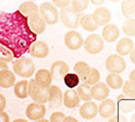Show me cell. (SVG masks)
I'll list each match as a JSON object with an SVG mask.
<instances>
[{
  "label": "cell",
  "instance_id": "cell-30",
  "mask_svg": "<svg viewBox=\"0 0 135 122\" xmlns=\"http://www.w3.org/2000/svg\"><path fill=\"white\" fill-rule=\"evenodd\" d=\"M99 82H100V73H99V71H98L96 68H91L88 76L84 81H82L83 84H85L87 86H90V87L96 85Z\"/></svg>",
  "mask_w": 135,
  "mask_h": 122
},
{
  "label": "cell",
  "instance_id": "cell-15",
  "mask_svg": "<svg viewBox=\"0 0 135 122\" xmlns=\"http://www.w3.org/2000/svg\"><path fill=\"white\" fill-rule=\"evenodd\" d=\"M35 82L36 84L40 87L41 90H48L50 86H51V82H52V76L50 73L49 70L46 69H40L36 72L35 75Z\"/></svg>",
  "mask_w": 135,
  "mask_h": 122
},
{
  "label": "cell",
  "instance_id": "cell-13",
  "mask_svg": "<svg viewBox=\"0 0 135 122\" xmlns=\"http://www.w3.org/2000/svg\"><path fill=\"white\" fill-rule=\"evenodd\" d=\"M117 113V104L112 99H105L98 106V115L105 119H109Z\"/></svg>",
  "mask_w": 135,
  "mask_h": 122
},
{
  "label": "cell",
  "instance_id": "cell-4",
  "mask_svg": "<svg viewBox=\"0 0 135 122\" xmlns=\"http://www.w3.org/2000/svg\"><path fill=\"white\" fill-rule=\"evenodd\" d=\"M81 14L74 12L71 8H65L62 9L59 13V17L62 22V24L68 29L75 30L80 26V21H81Z\"/></svg>",
  "mask_w": 135,
  "mask_h": 122
},
{
  "label": "cell",
  "instance_id": "cell-38",
  "mask_svg": "<svg viewBox=\"0 0 135 122\" xmlns=\"http://www.w3.org/2000/svg\"><path fill=\"white\" fill-rule=\"evenodd\" d=\"M57 9H65V8H69V6L71 4V1L70 0H54V1L51 2Z\"/></svg>",
  "mask_w": 135,
  "mask_h": 122
},
{
  "label": "cell",
  "instance_id": "cell-45",
  "mask_svg": "<svg viewBox=\"0 0 135 122\" xmlns=\"http://www.w3.org/2000/svg\"><path fill=\"white\" fill-rule=\"evenodd\" d=\"M90 3L95 4V6H97V8H98V6L104 4V0H91V1H90Z\"/></svg>",
  "mask_w": 135,
  "mask_h": 122
},
{
  "label": "cell",
  "instance_id": "cell-46",
  "mask_svg": "<svg viewBox=\"0 0 135 122\" xmlns=\"http://www.w3.org/2000/svg\"><path fill=\"white\" fill-rule=\"evenodd\" d=\"M3 70H8V64L6 62H1L0 61V72L3 71Z\"/></svg>",
  "mask_w": 135,
  "mask_h": 122
},
{
  "label": "cell",
  "instance_id": "cell-24",
  "mask_svg": "<svg viewBox=\"0 0 135 122\" xmlns=\"http://www.w3.org/2000/svg\"><path fill=\"white\" fill-rule=\"evenodd\" d=\"M14 84H15V75L12 71L8 69L0 72V87L9 88V87L14 86Z\"/></svg>",
  "mask_w": 135,
  "mask_h": 122
},
{
  "label": "cell",
  "instance_id": "cell-47",
  "mask_svg": "<svg viewBox=\"0 0 135 122\" xmlns=\"http://www.w3.org/2000/svg\"><path fill=\"white\" fill-rule=\"evenodd\" d=\"M13 122H27V120H25V119H15Z\"/></svg>",
  "mask_w": 135,
  "mask_h": 122
},
{
  "label": "cell",
  "instance_id": "cell-14",
  "mask_svg": "<svg viewBox=\"0 0 135 122\" xmlns=\"http://www.w3.org/2000/svg\"><path fill=\"white\" fill-rule=\"evenodd\" d=\"M30 55L34 58L37 59H44L49 55V47L48 45L43 41V40H36L35 43L31 46L30 50Z\"/></svg>",
  "mask_w": 135,
  "mask_h": 122
},
{
  "label": "cell",
  "instance_id": "cell-43",
  "mask_svg": "<svg viewBox=\"0 0 135 122\" xmlns=\"http://www.w3.org/2000/svg\"><path fill=\"white\" fill-rule=\"evenodd\" d=\"M63 122H79V121H78V119H75L74 117L69 116V117H65V118H64Z\"/></svg>",
  "mask_w": 135,
  "mask_h": 122
},
{
  "label": "cell",
  "instance_id": "cell-7",
  "mask_svg": "<svg viewBox=\"0 0 135 122\" xmlns=\"http://www.w3.org/2000/svg\"><path fill=\"white\" fill-rule=\"evenodd\" d=\"M28 96L34 100V102L45 105L48 101V93L46 90H41L36 84L35 80L32 78L28 81Z\"/></svg>",
  "mask_w": 135,
  "mask_h": 122
},
{
  "label": "cell",
  "instance_id": "cell-35",
  "mask_svg": "<svg viewBox=\"0 0 135 122\" xmlns=\"http://www.w3.org/2000/svg\"><path fill=\"white\" fill-rule=\"evenodd\" d=\"M13 59H14V57L12 55V52L8 48L0 45V61L8 63V62H10V61L13 62Z\"/></svg>",
  "mask_w": 135,
  "mask_h": 122
},
{
  "label": "cell",
  "instance_id": "cell-3",
  "mask_svg": "<svg viewBox=\"0 0 135 122\" xmlns=\"http://www.w3.org/2000/svg\"><path fill=\"white\" fill-rule=\"evenodd\" d=\"M39 15L46 24L54 25L59 21V11L51 2H43L39 7Z\"/></svg>",
  "mask_w": 135,
  "mask_h": 122
},
{
  "label": "cell",
  "instance_id": "cell-10",
  "mask_svg": "<svg viewBox=\"0 0 135 122\" xmlns=\"http://www.w3.org/2000/svg\"><path fill=\"white\" fill-rule=\"evenodd\" d=\"M50 73H51V76L54 80L56 81H61L64 78V76L70 73V68H69V64L64 61H61V60H58V61H55V62L51 64V68H50Z\"/></svg>",
  "mask_w": 135,
  "mask_h": 122
},
{
  "label": "cell",
  "instance_id": "cell-49",
  "mask_svg": "<svg viewBox=\"0 0 135 122\" xmlns=\"http://www.w3.org/2000/svg\"><path fill=\"white\" fill-rule=\"evenodd\" d=\"M132 122H135V116L132 118Z\"/></svg>",
  "mask_w": 135,
  "mask_h": 122
},
{
  "label": "cell",
  "instance_id": "cell-33",
  "mask_svg": "<svg viewBox=\"0 0 135 122\" xmlns=\"http://www.w3.org/2000/svg\"><path fill=\"white\" fill-rule=\"evenodd\" d=\"M89 4V0H72L71 1V9L79 14H82L87 9Z\"/></svg>",
  "mask_w": 135,
  "mask_h": 122
},
{
  "label": "cell",
  "instance_id": "cell-6",
  "mask_svg": "<svg viewBox=\"0 0 135 122\" xmlns=\"http://www.w3.org/2000/svg\"><path fill=\"white\" fill-rule=\"evenodd\" d=\"M105 67L108 72L113 74H120L126 68V61L123 57L119 55H110L106 59Z\"/></svg>",
  "mask_w": 135,
  "mask_h": 122
},
{
  "label": "cell",
  "instance_id": "cell-8",
  "mask_svg": "<svg viewBox=\"0 0 135 122\" xmlns=\"http://www.w3.org/2000/svg\"><path fill=\"white\" fill-rule=\"evenodd\" d=\"M84 44L82 35L76 31H69L64 35V45L70 50H79Z\"/></svg>",
  "mask_w": 135,
  "mask_h": 122
},
{
  "label": "cell",
  "instance_id": "cell-44",
  "mask_svg": "<svg viewBox=\"0 0 135 122\" xmlns=\"http://www.w3.org/2000/svg\"><path fill=\"white\" fill-rule=\"evenodd\" d=\"M130 59H131V61H132V63L135 64V46H134L133 50L130 52Z\"/></svg>",
  "mask_w": 135,
  "mask_h": 122
},
{
  "label": "cell",
  "instance_id": "cell-42",
  "mask_svg": "<svg viewBox=\"0 0 135 122\" xmlns=\"http://www.w3.org/2000/svg\"><path fill=\"white\" fill-rule=\"evenodd\" d=\"M128 81L135 85V69H133L132 71L130 72V74H129V80H128Z\"/></svg>",
  "mask_w": 135,
  "mask_h": 122
},
{
  "label": "cell",
  "instance_id": "cell-9",
  "mask_svg": "<svg viewBox=\"0 0 135 122\" xmlns=\"http://www.w3.org/2000/svg\"><path fill=\"white\" fill-rule=\"evenodd\" d=\"M25 115H26L27 119L32 121H38L40 119H44L46 115V107L45 105L32 102L28 105L26 110H25Z\"/></svg>",
  "mask_w": 135,
  "mask_h": 122
},
{
  "label": "cell",
  "instance_id": "cell-19",
  "mask_svg": "<svg viewBox=\"0 0 135 122\" xmlns=\"http://www.w3.org/2000/svg\"><path fill=\"white\" fill-rule=\"evenodd\" d=\"M27 22H28V26H30V29L32 30V32H34L36 35L37 34H41V33H44L46 31V23L40 17L39 12L28 16L27 17Z\"/></svg>",
  "mask_w": 135,
  "mask_h": 122
},
{
  "label": "cell",
  "instance_id": "cell-31",
  "mask_svg": "<svg viewBox=\"0 0 135 122\" xmlns=\"http://www.w3.org/2000/svg\"><path fill=\"white\" fill-rule=\"evenodd\" d=\"M122 31L126 37H135V19H126L122 24Z\"/></svg>",
  "mask_w": 135,
  "mask_h": 122
},
{
  "label": "cell",
  "instance_id": "cell-2",
  "mask_svg": "<svg viewBox=\"0 0 135 122\" xmlns=\"http://www.w3.org/2000/svg\"><path fill=\"white\" fill-rule=\"evenodd\" d=\"M12 68H13V72L16 75L24 78H28L35 73V64H34L32 59L24 56L19 59L13 60Z\"/></svg>",
  "mask_w": 135,
  "mask_h": 122
},
{
  "label": "cell",
  "instance_id": "cell-22",
  "mask_svg": "<svg viewBox=\"0 0 135 122\" xmlns=\"http://www.w3.org/2000/svg\"><path fill=\"white\" fill-rule=\"evenodd\" d=\"M134 48V43L131 38L129 37H123L121 38L117 44V47H115V50L118 52V55L121 56V57H124V56H128L130 55V52L133 50Z\"/></svg>",
  "mask_w": 135,
  "mask_h": 122
},
{
  "label": "cell",
  "instance_id": "cell-27",
  "mask_svg": "<svg viewBox=\"0 0 135 122\" xmlns=\"http://www.w3.org/2000/svg\"><path fill=\"white\" fill-rule=\"evenodd\" d=\"M14 94L18 98L24 99L28 96V82L26 80L19 81L14 84Z\"/></svg>",
  "mask_w": 135,
  "mask_h": 122
},
{
  "label": "cell",
  "instance_id": "cell-18",
  "mask_svg": "<svg viewBox=\"0 0 135 122\" xmlns=\"http://www.w3.org/2000/svg\"><path fill=\"white\" fill-rule=\"evenodd\" d=\"M90 96L91 99H95L98 101H103L107 99L109 96V87L104 82H99L96 85L90 87Z\"/></svg>",
  "mask_w": 135,
  "mask_h": 122
},
{
  "label": "cell",
  "instance_id": "cell-36",
  "mask_svg": "<svg viewBox=\"0 0 135 122\" xmlns=\"http://www.w3.org/2000/svg\"><path fill=\"white\" fill-rule=\"evenodd\" d=\"M122 90H123V94L126 95L128 97L135 98V85H134V84H132V83L129 82V81H125V82L123 83Z\"/></svg>",
  "mask_w": 135,
  "mask_h": 122
},
{
  "label": "cell",
  "instance_id": "cell-40",
  "mask_svg": "<svg viewBox=\"0 0 135 122\" xmlns=\"http://www.w3.org/2000/svg\"><path fill=\"white\" fill-rule=\"evenodd\" d=\"M7 106V100H6V97L2 95V94H0V112L3 111L4 108Z\"/></svg>",
  "mask_w": 135,
  "mask_h": 122
},
{
  "label": "cell",
  "instance_id": "cell-26",
  "mask_svg": "<svg viewBox=\"0 0 135 122\" xmlns=\"http://www.w3.org/2000/svg\"><path fill=\"white\" fill-rule=\"evenodd\" d=\"M121 11L126 19H134L135 16V0H124L121 2Z\"/></svg>",
  "mask_w": 135,
  "mask_h": 122
},
{
  "label": "cell",
  "instance_id": "cell-25",
  "mask_svg": "<svg viewBox=\"0 0 135 122\" xmlns=\"http://www.w3.org/2000/svg\"><path fill=\"white\" fill-rule=\"evenodd\" d=\"M90 69L91 68L89 67V64L87 62H85V61H79V62H76L73 67L74 73L80 77L81 81H84L88 76V74L90 72Z\"/></svg>",
  "mask_w": 135,
  "mask_h": 122
},
{
  "label": "cell",
  "instance_id": "cell-39",
  "mask_svg": "<svg viewBox=\"0 0 135 122\" xmlns=\"http://www.w3.org/2000/svg\"><path fill=\"white\" fill-rule=\"evenodd\" d=\"M108 122H128V120H126V118L122 115H114L113 117L109 118Z\"/></svg>",
  "mask_w": 135,
  "mask_h": 122
},
{
  "label": "cell",
  "instance_id": "cell-23",
  "mask_svg": "<svg viewBox=\"0 0 135 122\" xmlns=\"http://www.w3.org/2000/svg\"><path fill=\"white\" fill-rule=\"evenodd\" d=\"M18 11L27 19L28 16L35 14V13H38L39 12V8H38V6L35 2H33V1H25V2H22L19 6Z\"/></svg>",
  "mask_w": 135,
  "mask_h": 122
},
{
  "label": "cell",
  "instance_id": "cell-17",
  "mask_svg": "<svg viewBox=\"0 0 135 122\" xmlns=\"http://www.w3.org/2000/svg\"><path fill=\"white\" fill-rule=\"evenodd\" d=\"M80 115L83 119L91 120L98 115V106L95 101H85L80 107Z\"/></svg>",
  "mask_w": 135,
  "mask_h": 122
},
{
  "label": "cell",
  "instance_id": "cell-34",
  "mask_svg": "<svg viewBox=\"0 0 135 122\" xmlns=\"http://www.w3.org/2000/svg\"><path fill=\"white\" fill-rule=\"evenodd\" d=\"M80 81H81L80 77L75 73H68L63 78L64 84L68 87H70V90H73L74 87H78L80 84Z\"/></svg>",
  "mask_w": 135,
  "mask_h": 122
},
{
  "label": "cell",
  "instance_id": "cell-32",
  "mask_svg": "<svg viewBox=\"0 0 135 122\" xmlns=\"http://www.w3.org/2000/svg\"><path fill=\"white\" fill-rule=\"evenodd\" d=\"M76 93L79 95V97L83 101H90L91 96H90V86H87L85 84H79L76 87Z\"/></svg>",
  "mask_w": 135,
  "mask_h": 122
},
{
  "label": "cell",
  "instance_id": "cell-11",
  "mask_svg": "<svg viewBox=\"0 0 135 122\" xmlns=\"http://www.w3.org/2000/svg\"><path fill=\"white\" fill-rule=\"evenodd\" d=\"M91 17L98 27L99 26H106L111 20V13L106 7H98L91 13Z\"/></svg>",
  "mask_w": 135,
  "mask_h": 122
},
{
  "label": "cell",
  "instance_id": "cell-21",
  "mask_svg": "<svg viewBox=\"0 0 135 122\" xmlns=\"http://www.w3.org/2000/svg\"><path fill=\"white\" fill-rule=\"evenodd\" d=\"M80 97L75 90H68L63 94V105L66 108H76L80 106Z\"/></svg>",
  "mask_w": 135,
  "mask_h": 122
},
{
  "label": "cell",
  "instance_id": "cell-1",
  "mask_svg": "<svg viewBox=\"0 0 135 122\" xmlns=\"http://www.w3.org/2000/svg\"><path fill=\"white\" fill-rule=\"evenodd\" d=\"M36 40L37 35L30 29L27 19L18 10L0 11V45L9 49L15 59L23 57Z\"/></svg>",
  "mask_w": 135,
  "mask_h": 122
},
{
  "label": "cell",
  "instance_id": "cell-37",
  "mask_svg": "<svg viewBox=\"0 0 135 122\" xmlns=\"http://www.w3.org/2000/svg\"><path fill=\"white\" fill-rule=\"evenodd\" d=\"M65 118V115L63 112H60V111H57V112H54L51 116H50V119H49V122H63Z\"/></svg>",
  "mask_w": 135,
  "mask_h": 122
},
{
  "label": "cell",
  "instance_id": "cell-28",
  "mask_svg": "<svg viewBox=\"0 0 135 122\" xmlns=\"http://www.w3.org/2000/svg\"><path fill=\"white\" fill-rule=\"evenodd\" d=\"M123 83H124L123 78L119 74L110 73V74H108L107 77H106V85L109 87V88H112V90L122 88Z\"/></svg>",
  "mask_w": 135,
  "mask_h": 122
},
{
  "label": "cell",
  "instance_id": "cell-12",
  "mask_svg": "<svg viewBox=\"0 0 135 122\" xmlns=\"http://www.w3.org/2000/svg\"><path fill=\"white\" fill-rule=\"evenodd\" d=\"M48 93V102L50 105V108H59L62 105L63 101V94L59 86L51 85L47 90Z\"/></svg>",
  "mask_w": 135,
  "mask_h": 122
},
{
  "label": "cell",
  "instance_id": "cell-41",
  "mask_svg": "<svg viewBox=\"0 0 135 122\" xmlns=\"http://www.w3.org/2000/svg\"><path fill=\"white\" fill-rule=\"evenodd\" d=\"M0 122H10V118H9V115L4 111H1L0 112Z\"/></svg>",
  "mask_w": 135,
  "mask_h": 122
},
{
  "label": "cell",
  "instance_id": "cell-5",
  "mask_svg": "<svg viewBox=\"0 0 135 122\" xmlns=\"http://www.w3.org/2000/svg\"><path fill=\"white\" fill-rule=\"evenodd\" d=\"M84 48L85 50L90 55H98L103 51L104 47H105V44L104 40L101 38L99 35L97 34H90L86 37V39L84 40L83 44Z\"/></svg>",
  "mask_w": 135,
  "mask_h": 122
},
{
  "label": "cell",
  "instance_id": "cell-20",
  "mask_svg": "<svg viewBox=\"0 0 135 122\" xmlns=\"http://www.w3.org/2000/svg\"><path fill=\"white\" fill-rule=\"evenodd\" d=\"M117 106L122 112H130L135 108V99L128 97L123 93L117 97Z\"/></svg>",
  "mask_w": 135,
  "mask_h": 122
},
{
  "label": "cell",
  "instance_id": "cell-16",
  "mask_svg": "<svg viewBox=\"0 0 135 122\" xmlns=\"http://www.w3.org/2000/svg\"><path fill=\"white\" fill-rule=\"evenodd\" d=\"M120 36V30L115 24H107L101 31V38L106 43H114Z\"/></svg>",
  "mask_w": 135,
  "mask_h": 122
},
{
  "label": "cell",
  "instance_id": "cell-48",
  "mask_svg": "<svg viewBox=\"0 0 135 122\" xmlns=\"http://www.w3.org/2000/svg\"><path fill=\"white\" fill-rule=\"evenodd\" d=\"M35 122H49V120H46V119H40V120L35 121Z\"/></svg>",
  "mask_w": 135,
  "mask_h": 122
},
{
  "label": "cell",
  "instance_id": "cell-29",
  "mask_svg": "<svg viewBox=\"0 0 135 122\" xmlns=\"http://www.w3.org/2000/svg\"><path fill=\"white\" fill-rule=\"evenodd\" d=\"M80 25L82 27L87 31V32H95L98 26L95 23V21L93 20L91 14H83L81 16V21H80Z\"/></svg>",
  "mask_w": 135,
  "mask_h": 122
}]
</instances>
